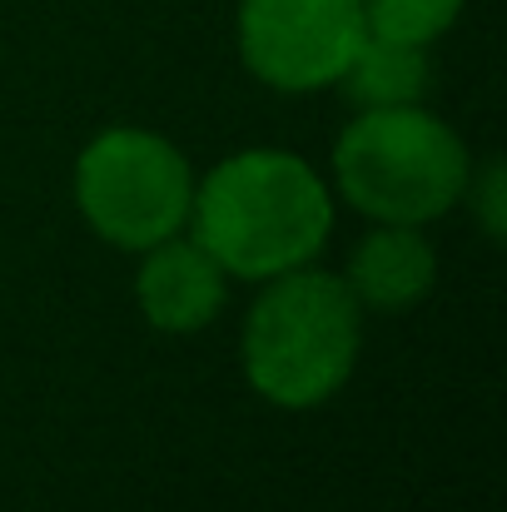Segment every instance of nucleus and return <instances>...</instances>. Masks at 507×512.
I'll return each mask as SVG.
<instances>
[{
    "label": "nucleus",
    "instance_id": "f257e3e1",
    "mask_svg": "<svg viewBox=\"0 0 507 512\" xmlns=\"http://www.w3.org/2000/svg\"><path fill=\"white\" fill-rule=\"evenodd\" d=\"M194 239L234 279H274L309 264L334 224L324 179L299 155L244 150L194 184Z\"/></svg>",
    "mask_w": 507,
    "mask_h": 512
},
{
    "label": "nucleus",
    "instance_id": "f03ea898",
    "mask_svg": "<svg viewBox=\"0 0 507 512\" xmlns=\"http://www.w3.org/2000/svg\"><path fill=\"white\" fill-rule=\"evenodd\" d=\"M363 309L324 269H289L259 294L244 324V373L279 408L334 398L358 363Z\"/></svg>",
    "mask_w": 507,
    "mask_h": 512
},
{
    "label": "nucleus",
    "instance_id": "39448f33",
    "mask_svg": "<svg viewBox=\"0 0 507 512\" xmlns=\"http://www.w3.org/2000/svg\"><path fill=\"white\" fill-rule=\"evenodd\" d=\"M358 0H244L239 5V50L244 65L274 90H319L334 85L353 50L363 45Z\"/></svg>",
    "mask_w": 507,
    "mask_h": 512
},
{
    "label": "nucleus",
    "instance_id": "20e7f679",
    "mask_svg": "<svg viewBox=\"0 0 507 512\" xmlns=\"http://www.w3.org/2000/svg\"><path fill=\"white\" fill-rule=\"evenodd\" d=\"M75 199L90 229L120 249H150L189 224V160L150 130H105L75 165Z\"/></svg>",
    "mask_w": 507,
    "mask_h": 512
},
{
    "label": "nucleus",
    "instance_id": "423d86ee",
    "mask_svg": "<svg viewBox=\"0 0 507 512\" xmlns=\"http://www.w3.org/2000/svg\"><path fill=\"white\" fill-rule=\"evenodd\" d=\"M135 299H140V309H145V319L155 329L194 334L224 304V269L214 264V254L199 239L169 234V239L145 249V264H140V279H135Z\"/></svg>",
    "mask_w": 507,
    "mask_h": 512
},
{
    "label": "nucleus",
    "instance_id": "7ed1b4c3",
    "mask_svg": "<svg viewBox=\"0 0 507 512\" xmlns=\"http://www.w3.org/2000/svg\"><path fill=\"white\" fill-rule=\"evenodd\" d=\"M343 199L378 224H428L468 189L463 140L418 105L358 110L334 150Z\"/></svg>",
    "mask_w": 507,
    "mask_h": 512
},
{
    "label": "nucleus",
    "instance_id": "0eeeda50",
    "mask_svg": "<svg viewBox=\"0 0 507 512\" xmlns=\"http://www.w3.org/2000/svg\"><path fill=\"white\" fill-rule=\"evenodd\" d=\"M438 259L433 244L418 234V224H378L348 259V294L358 309L403 314L433 289Z\"/></svg>",
    "mask_w": 507,
    "mask_h": 512
},
{
    "label": "nucleus",
    "instance_id": "6e6552de",
    "mask_svg": "<svg viewBox=\"0 0 507 512\" xmlns=\"http://www.w3.org/2000/svg\"><path fill=\"white\" fill-rule=\"evenodd\" d=\"M334 85H343L348 105L358 110H393V105H418L428 90V55L423 45L363 35L353 60L343 65Z\"/></svg>",
    "mask_w": 507,
    "mask_h": 512
},
{
    "label": "nucleus",
    "instance_id": "1a4fd4ad",
    "mask_svg": "<svg viewBox=\"0 0 507 512\" xmlns=\"http://www.w3.org/2000/svg\"><path fill=\"white\" fill-rule=\"evenodd\" d=\"M358 5H363L368 35L403 40V45L438 40L463 10V0H358Z\"/></svg>",
    "mask_w": 507,
    "mask_h": 512
},
{
    "label": "nucleus",
    "instance_id": "9d476101",
    "mask_svg": "<svg viewBox=\"0 0 507 512\" xmlns=\"http://www.w3.org/2000/svg\"><path fill=\"white\" fill-rule=\"evenodd\" d=\"M503 165H488V170L468 174V199H473V209H478V219H483V229H488V239H503V224H507V209H503Z\"/></svg>",
    "mask_w": 507,
    "mask_h": 512
}]
</instances>
